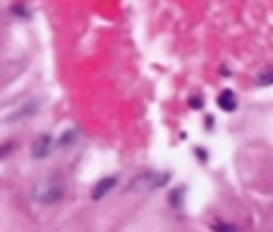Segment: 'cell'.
<instances>
[{
  "label": "cell",
  "instance_id": "obj_3",
  "mask_svg": "<svg viewBox=\"0 0 273 232\" xmlns=\"http://www.w3.org/2000/svg\"><path fill=\"white\" fill-rule=\"evenodd\" d=\"M51 148H53V137L51 134H41L34 142V146H31V156L34 158H46L51 153Z\"/></svg>",
  "mask_w": 273,
  "mask_h": 232
},
{
  "label": "cell",
  "instance_id": "obj_1",
  "mask_svg": "<svg viewBox=\"0 0 273 232\" xmlns=\"http://www.w3.org/2000/svg\"><path fill=\"white\" fill-rule=\"evenodd\" d=\"M168 179H170L168 173H142V175H137V179L129 184V189H132V192H139V194L156 192V189H161L163 184H168Z\"/></svg>",
  "mask_w": 273,
  "mask_h": 232
},
{
  "label": "cell",
  "instance_id": "obj_6",
  "mask_svg": "<svg viewBox=\"0 0 273 232\" xmlns=\"http://www.w3.org/2000/svg\"><path fill=\"white\" fill-rule=\"evenodd\" d=\"M256 84H259V87H269V84H273V72H266V74H261Z\"/></svg>",
  "mask_w": 273,
  "mask_h": 232
},
{
  "label": "cell",
  "instance_id": "obj_2",
  "mask_svg": "<svg viewBox=\"0 0 273 232\" xmlns=\"http://www.w3.org/2000/svg\"><path fill=\"white\" fill-rule=\"evenodd\" d=\"M60 197H62V184H60V182H53V179L41 182L36 189H34V199L41 201V203H55Z\"/></svg>",
  "mask_w": 273,
  "mask_h": 232
},
{
  "label": "cell",
  "instance_id": "obj_4",
  "mask_svg": "<svg viewBox=\"0 0 273 232\" xmlns=\"http://www.w3.org/2000/svg\"><path fill=\"white\" fill-rule=\"evenodd\" d=\"M115 184H118V177H115V175H113V177L98 179V182H96V187L91 189V197H93V199H103L110 192V189L115 187Z\"/></svg>",
  "mask_w": 273,
  "mask_h": 232
},
{
  "label": "cell",
  "instance_id": "obj_5",
  "mask_svg": "<svg viewBox=\"0 0 273 232\" xmlns=\"http://www.w3.org/2000/svg\"><path fill=\"white\" fill-rule=\"evenodd\" d=\"M218 106L225 110V113H233L237 108V98H235V91H230V89H225V91H220V96H218Z\"/></svg>",
  "mask_w": 273,
  "mask_h": 232
},
{
  "label": "cell",
  "instance_id": "obj_7",
  "mask_svg": "<svg viewBox=\"0 0 273 232\" xmlns=\"http://www.w3.org/2000/svg\"><path fill=\"white\" fill-rule=\"evenodd\" d=\"M213 230L216 232H237V228H233V225H213Z\"/></svg>",
  "mask_w": 273,
  "mask_h": 232
}]
</instances>
